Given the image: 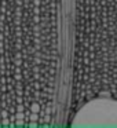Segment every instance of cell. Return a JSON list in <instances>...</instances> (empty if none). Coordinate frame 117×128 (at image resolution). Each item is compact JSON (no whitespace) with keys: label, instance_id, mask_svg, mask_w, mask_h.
Returning a JSON list of instances; mask_svg holds the SVG:
<instances>
[{"label":"cell","instance_id":"6da1fadb","mask_svg":"<svg viewBox=\"0 0 117 128\" xmlns=\"http://www.w3.org/2000/svg\"><path fill=\"white\" fill-rule=\"evenodd\" d=\"M58 15V0H0V124H50L59 66Z\"/></svg>","mask_w":117,"mask_h":128},{"label":"cell","instance_id":"7a4b0ae2","mask_svg":"<svg viewBox=\"0 0 117 128\" xmlns=\"http://www.w3.org/2000/svg\"><path fill=\"white\" fill-rule=\"evenodd\" d=\"M69 117L72 127H117V96L98 94L83 102Z\"/></svg>","mask_w":117,"mask_h":128}]
</instances>
